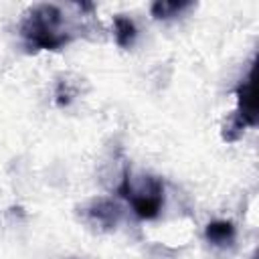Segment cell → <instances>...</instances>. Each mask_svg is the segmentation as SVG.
Wrapping results in <instances>:
<instances>
[{
    "label": "cell",
    "mask_w": 259,
    "mask_h": 259,
    "mask_svg": "<svg viewBox=\"0 0 259 259\" xmlns=\"http://www.w3.org/2000/svg\"><path fill=\"white\" fill-rule=\"evenodd\" d=\"M77 26L71 24L59 4L42 2L24 10L18 22V36L28 53L61 51L77 36Z\"/></svg>",
    "instance_id": "1"
},
{
    "label": "cell",
    "mask_w": 259,
    "mask_h": 259,
    "mask_svg": "<svg viewBox=\"0 0 259 259\" xmlns=\"http://www.w3.org/2000/svg\"><path fill=\"white\" fill-rule=\"evenodd\" d=\"M115 194L127 200L134 214L144 221L156 219L164 206V182L154 174H134L123 168Z\"/></svg>",
    "instance_id": "2"
},
{
    "label": "cell",
    "mask_w": 259,
    "mask_h": 259,
    "mask_svg": "<svg viewBox=\"0 0 259 259\" xmlns=\"http://www.w3.org/2000/svg\"><path fill=\"white\" fill-rule=\"evenodd\" d=\"M77 214L95 233H109L119 225L123 210L117 200L109 196H95L77 206Z\"/></svg>",
    "instance_id": "3"
},
{
    "label": "cell",
    "mask_w": 259,
    "mask_h": 259,
    "mask_svg": "<svg viewBox=\"0 0 259 259\" xmlns=\"http://www.w3.org/2000/svg\"><path fill=\"white\" fill-rule=\"evenodd\" d=\"M237 109L235 113L245 121L247 127H255L259 113H257V97H255V61H251L247 77L237 85Z\"/></svg>",
    "instance_id": "4"
},
{
    "label": "cell",
    "mask_w": 259,
    "mask_h": 259,
    "mask_svg": "<svg viewBox=\"0 0 259 259\" xmlns=\"http://www.w3.org/2000/svg\"><path fill=\"white\" fill-rule=\"evenodd\" d=\"M79 81H83V79H79L73 73H63V75L57 77V83H55V103H57V107L65 109L79 97V91H81Z\"/></svg>",
    "instance_id": "5"
},
{
    "label": "cell",
    "mask_w": 259,
    "mask_h": 259,
    "mask_svg": "<svg viewBox=\"0 0 259 259\" xmlns=\"http://www.w3.org/2000/svg\"><path fill=\"white\" fill-rule=\"evenodd\" d=\"M204 239L212 245V247H219V249H225V247H231L237 239V229L231 221H210L204 229Z\"/></svg>",
    "instance_id": "6"
},
{
    "label": "cell",
    "mask_w": 259,
    "mask_h": 259,
    "mask_svg": "<svg viewBox=\"0 0 259 259\" xmlns=\"http://www.w3.org/2000/svg\"><path fill=\"white\" fill-rule=\"evenodd\" d=\"M113 38L119 49H132L138 38L136 22L125 14H115L113 16Z\"/></svg>",
    "instance_id": "7"
},
{
    "label": "cell",
    "mask_w": 259,
    "mask_h": 259,
    "mask_svg": "<svg viewBox=\"0 0 259 259\" xmlns=\"http://www.w3.org/2000/svg\"><path fill=\"white\" fill-rule=\"evenodd\" d=\"M192 6H194V2H188V0H178V2L158 0V2H152L150 14H152L156 20H170V18H176V16H180L182 12L190 10Z\"/></svg>",
    "instance_id": "8"
},
{
    "label": "cell",
    "mask_w": 259,
    "mask_h": 259,
    "mask_svg": "<svg viewBox=\"0 0 259 259\" xmlns=\"http://www.w3.org/2000/svg\"><path fill=\"white\" fill-rule=\"evenodd\" d=\"M245 130H247V125H245V121L235 113V111H231L227 117H225V121H223V127H221V138H223V142H227V144H233V142H237L243 134H245Z\"/></svg>",
    "instance_id": "9"
}]
</instances>
